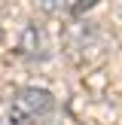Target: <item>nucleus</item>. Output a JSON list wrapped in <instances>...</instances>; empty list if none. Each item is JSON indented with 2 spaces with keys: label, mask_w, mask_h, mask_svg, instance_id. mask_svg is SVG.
<instances>
[{
  "label": "nucleus",
  "mask_w": 122,
  "mask_h": 125,
  "mask_svg": "<svg viewBox=\"0 0 122 125\" xmlns=\"http://www.w3.org/2000/svg\"><path fill=\"white\" fill-rule=\"evenodd\" d=\"M55 98L46 89H21L9 104V119L15 125H40L52 116Z\"/></svg>",
  "instance_id": "nucleus-1"
},
{
  "label": "nucleus",
  "mask_w": 122,
  "mask_h": 125,
  "mask_svg": "<svg viewBox=\"0 0 122 125\" xmlns=\"http://www.w3.org/2000/svg\"><path fill=\"white\" fill-rule=\"evenodd\" d=\"M21 52L28 55V58H46L49 55V40H46V31L43 28H37V24H30L28 31H24V37H21Z\"/></svg>",
  "instance_id": "nucleus-2"
},
{
  "label": "nucleus",
  "mask_w": 122,
  "mask_h": 125,
  "mask_svg": "<svg viewBox=\"0 0 122 125\" xmlns=\"http://www.w3.org/2000/svg\"><path fill=\"white\" fill-rule=\"evenodd\" d=\"M40 6H43V12H49V15H58L61 9L70 6V0H40Z\"/></svg>",
  "instance_id": "nucleus-3"
},
{
  "label": "nucleus",
  "mask_w": 122,
  "mask_h": 125,
  "mask_svg": "<svg viewBox=\"0 0 122 125\" xmlns=\"http://www.w3.org/2000/svg\"><path fill=\"white\" fill-rule=\"evenodd\" d=\"M95 3H98V0H76V3H73V12H76V15H82V12L92 9Z\"/></svg>",
  "instance_id": "nucleus-4"
},
{
  "label": "nucleus",
  "mask_w": 122,
  "mask_h": 125,
  "mask_svg": "<svg viewBox=\"0 0 122 125\" xmlns=\"http://www.w3.org/2000/svg\"><path fill=\"white\" fill-rule=\"evenodd\" d=\"M0 15H3V0H0Z\"/></svg>",
  "instance_id": "nucleus-5"
}]
</instances>
